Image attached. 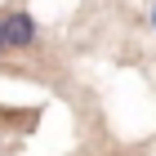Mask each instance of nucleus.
<instances>
[{"label":"nucleus","mask_w":156,"mask_h":156,"mask_svg":"<svg viewBox=\"0 0 156 156\" xmlns=\"http://www.w3.org/2000/svg\"><path fill=\"white\" fill-rule=\"evenodd\" d=\"M147 18H152V31H156V0H152V13H147Z\"/></svg>","instance_id":"f03ea898"},{"label":"nucleus","mask_w":156,"mask_h":156,"mask_svg":"<svg viewBox=\"0 0 156 156\" xmlns=\"http://www.w3.org/2000/svg\"><path fill=\"white\" fill-rule=\"evenodd\" d=\"M5 49H9V45H5V27H0V54H5Z\"/></svg>","instance_id":"7ed1b4c3"},{"label":"nucleus","mask_w":156,"mask_h":156,"mask_svg":"<svg viewBox=\"0 0 156 156\" xmlns=\"http://www.w3.org/2000/svg\"><path fill=\"white\" fill-rule=\"evenodd\" d=\"M0 27H5V45L9 49H31L40 40V27H36V18L27 9H9L5 18H0Z\"/></svg>","instance_id":"f257e3e1"}]
</instances>
